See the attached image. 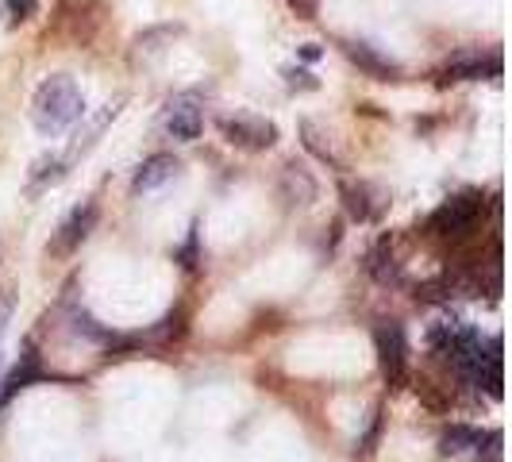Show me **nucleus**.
<instances>
[{
	"label": "nucleus",
	"mask_w": 512,
	"mask_h": 462,
	"mask_svg": "<svg viewBox=\"0 0 512 462\" xmlns=\"http://www.w3.org/2000/svg\"><path fill=\"white\" fill-rule=\"evenodd\" d=\"M81 116H85V93L74 77L54 74L35 89L31 120L43 135H62V131L74 128Z\"/></svg>",
	"instance_id": "obj_1"
},
{
	"label": "nucleus",
	"mask_w": 512,
	"mask_h": 462,
	"mask_svg": "<svg viewBox=\"0 0 512 462\" xmlns=\"http://www.w3.org/2000/svg\"><path fill=\"white\" fill-rule=\"evenodd\" d=\"M374 347H378V366L389 389H401L409 382V339L397 320H378L374 324Z\"/></svg>",
	"instance_id": "obj_2"
},
{
	"label": "nucleus",
	"mask_w": 512,
	"mask_h": 462,
	"mask_svg": "<svg viewBox=\"0 0 512 462\" xmlns=\"http://www.w3.org/2000/svg\"><path fill=\"white\" fill-rule=\"evenodd\" d=\"M482 197L478 193H462V197H451L428 216V235L436 239H462L466 231H474V224L482 220Z\"/></svg>",
	"instance_id": "obj_3"
},
{
	"label": "nucleus",
	"mask_w": 512,
	"mask_h": 462,
	"mask_svg": "<svg viewBox=\"0 0 512 462\" xmlns=\"http://www.w3.org/2000/svg\"><path fill=\"white\" fill-rule=\"evenodd\" d=\"M220 135L228 139L231 147L239 151H270L278 143V128L262 116H251V112H235V116H220L216 120Z\"/></svg>",
	"instance_id": "obj_4"
},
{
	"label": "nucleus",
	"mask_w": 512,
	"mask_h": 462,
	"mask_svg": "<svg viewBox=\"0 0 512 462\" xmlns=\"http://www.w3.org/2000/svg\"><path fill=\"white\" fill-rule=\"evenodd\" d=\"M97 216H101V208L97 201H81L77 208H70V216L58 224V231L51 235V243H47V255L51 258H70L89 239V231L97 228Z\"/></svg>",
	"instance_id": "obj_5"
},
{
	"label": "nucleus",
	"mask_w": 512,
	"mask_h": 462,
	"mask_svg": "<svg viewBox=\"0 0 512 462\" xmlns=\"http://www.w3.org/2000/svg\"><path fill=\"white\" fill-rule=\"evenodd\" d=\"M162 128L170 139H178V143H193L201 128H205V108L201 101L193 97V93H181L174 101L166 104V112H162Z\"/></svg>",
	"instance_id": "obj_6"
},
{
	"label": "nucleus",
	"mask_w": 512,
	"mask_h": 462,
	"mask_svg": "<svg viewBox=\"0 0 512 462\" xmlns=\"http://www.w3.org/2000/svg\"><path fill=\"white\" fill-rule=\"evenodd\" d=\"M339 197H343V208H347V216L351 220H359V224H370V220H378L385 212V193L378 185H370V181H351L343 178L339 181Z\"/></svg>",
	"instance_id": "obj_7"
},
{
	"label": "nucleus",
	"mask_w": 512,
	"mask_h": 462,
	"mask_svg": "<svg viewBox=\"0 0 512 462\" xmlns=\"http://www.w3.org/2000/svg\"><path fill=\"white\" fill-rule=\"evenodd\" d=\"M43 378H47L43 359L35 355V347H31V343H24V355H20V362L12 366V374H8V378H0V412L12 405V397H16V393H24L27 385L43 382Z\"/></svg>",
	"instance_id": "obj_8"
},
{
	"label": "nucleus",
	"mask_w": 512,
	"mask_h": 462,
	"mask_svg": "<svg viewBox=\"0 0 512 462\" xmlns=\"http://www.w3.org/2000/svg\"><path fill=\"white\" fill-rule=\"evenodd\" d=\"M343 47V54L359 66L362 74H370L374 81H397L401 77V66L393 62V58H385L378 47H370V43H359V39H343L339 43Z\"/></svg>",
	"instance_id": "obj_9"
},
{
	"label": "nucleus",
	"mask_w": 512,
	"mask_h": 462,
	"mask_svg": "<svg viewBox=\"0 0 512 462\" xmlns=\"http://www.w3.org/2000/svg\"><path fill=\"white\" fill-rule=\"evenodd\" d=\"M482 77H501V54L497 51L459 54L443 66V81H482Z\"/></svg>",
	"instance_id": "obj_10"
},
{
	"label": "nucleus",
	"mask_w": 512,
	"mask_h": 462,
	"mask_svg": "<svg viewBox=\"0 0 512 462\" xmlns=\"http://www.w3.org/2000/svg\"><path fill=\"white\" fill-rule=\"evenodd\" d=\"M181 170V162L174 154H151L139 170H135V181H131V189L135 193H154V189H162L166 181H174Z\"/></svg>",
	"instance_id": "obj_11"
},
{
	"label": "nucleus",
	"mask_w": 512,
	"mask_h": 462,
	"mask_svg": "<svg viewBox=\"0 0 512 462\" xmlns=\"http://www.w3.org/2000/svg\"><path fill=\"white\" fill-rule=\"evenodd\" d=\"M116 116H120V104H104L101 112H97V116L85 124V131H77V135H74V143H70V151L62 154V162H66V166H74L81 154L93 151V147H97V139L104 135V128H108Z\"/></svg>",
	"instance_id": "obj_12"
},
{
	"label": "nucleus",
	"mask_w": 512,
	"mask_h": 462,
	"mask_svg": "<svg viewBox=\"0 0 512 462\" xmlns=\"http://www.w3.org/2000/svg\"><path fill=\"white\" fill-rule=\"evenodd\" d=\"M489 439H493V432L470 428V424H451L439 439V447H443V455H462V451H482Z\"/></svg>",
	"instance_id": "obj_13"
},
{
	"label": "nucleus",
	"mask_w": 512,
	"mask_h": 462,
	"mask_svg": "<svg viewBox=\"0 0 512 462\" xmlns=\"http://www.w3.org/2000/svg\"><path fill=\"white\" fill-rule=\"evenodd\" d=\"M282 197L289 205H312V201H316V181L308 178L305 166L289 162L282 170Z\"/></svg>",
	"instance_id": "obj_14"
},
{
	"label": "nucleus",
	"mask_w": 512,
	"mask_h": 462,
	"mask_svg": "<svg viewBox=\"0 0 512 462\" xmlns=\"http://www.w3.org/2000/svg\"><path fill=\"white\" fill-rule=\"evenodd\" d=\"M66 320H70V332L81 335V339H93V343H120V339H124L120 332H112V328L97 324L85 308H77V305H66Z\"/></svg>",
	"instance_id": "obj_15"
},
{
	"label": "nucleus",
	"mask_w": 512,
	"mask_h": 462,
	"mask_svg": "<svg viewBox=\"0 0 512 462\" xmlns=\"http://www.w3.org/2000/svg\"><path fill=\"white\" fill-rule=\"evenodd\" d=\"M366 270H370V278L382 285H397L401 282V266L393 262V247H389V239H378L374 243V251L366 258Z\"/></svg>",
	"instance_id": "obj_16"
},
{
	"label": "nucleus",
	"mask_w": 512,
	"mask_h": 462,
	"mask_svg": "<svg viewBox=\"0 0 512 462\" xmlns=\"http://www.w3.org/2000/svg\"><path fill=\"white\" fill-rule=\"evenodd\" d=\"M185 332H189V312H185V305H178L174 312H166V316L154 324L151 332H147V339H154V343H174V339H181Z\"/></svg>",
	"instance_id": "obj_17"
},
{
	"label": "nucleus",
	"mask_w": 512,
	"mask_h": 462,
	"mask_svg": "<svg viewBox=\"0 0 512 462\" xmlns=\"http://www.w3.org/2000/svg\"><path fill=\"white\" fill-rule=\"evenodd\" d=\"M66 162L62 158H43V162H35V170H31V193H39L43 185H58V181L66 178Z\"/></svg>",
	"instance_id": "obj_18"
},
{
	"label": "nucleus",
	"mask_w": 512,
	"mask_h": 462,
	"mask_svg": "<svg viewBox=\"0 0 512 462\" xmlns=\"http://www.w3.org/2000/svg\"><path fill=\"white\" fill-rule=\"evenodd\" d=\"M174 258H178L181 266H185V270L193 274V270L201 266V231H197V228L189 231V239H185L178 251H174Z\"/></svg>",
	"instance_id": "obj_19"
},
{
	"label": "nucleus",
	"mask_w": 512,
	"mask_h": 462,
	"mask_svg": "<svg viewBox=\"0 0 512 462\" xmlns=\"http://www.w3.org/2000/svg\"><path fill=\"white\" fill-rule=\"evenodd\" d=\"M0 12H4V20H8V24H24V20L35 16V0H4V4H0Z\"/></svg>",
	"instance_id": "obj_20"
},
{
	"label": "nucleus",
	"mask_w": 512,
	"mask_h": 462,
	"mask_svg": "<svg viewBox=\"0 0 512 462\" xmlns=\"http://www.w3.org/2000/svg\"><path fill=\"white\" fill-rule=\"evenodd\" d=\"M301 135H305V147H308V151L316 154V158H324V162H332V166H335V154H332V147H328V143H320V139H324V135H320V131L312 128V124H308V120H305V124H301Z\"/></svg>",
	"instance_id": "obj_21"
},
{
	"label": "nucleus",
	"mask_w": 512,
	"mask_h": 462,
	"mask_svg": "<svg viewBox=\"0 0 512 462\" xmlns=\"http://www.w3.org/2000/svg\"><path fill=\"white\" fill-rule=\"evenodd\" d=\"M378 436H382V409H374V416H370V428H366V436L359 439V455H370Z\"/></svg>",
	"instance_id": "obj_22"
},
{
	"label": "nucleus",
	"mask_w": 512,
	"mask_h": 462,
	"mask_svg": "<svg viewBox=\"0 0 512 462\" xmlns=\"http://www.w3.org/2000/svg\"><path fill=\"white\" fill-rule=\"evenodd\" d=\"M8 312H12V301L4 297V301H0V335H4V328H8ZM0 366H4V359H0Z\"/></svg>",
	"instance_id": "obj_23"
}]
</instances>
